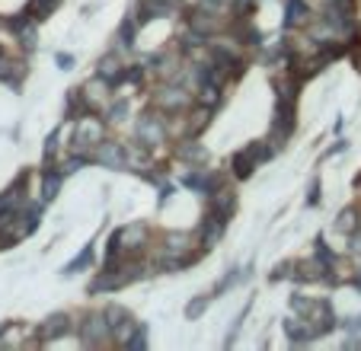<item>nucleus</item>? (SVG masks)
Instances as JSON below:
<instances>
[{"mask_svg":"<svg viewBox=\"0 0 361 351\" xmlns=\"http://www.w3.org/2000/svg\"><path fill=\"white\" fill-rule=\"evenodd\" d=\"M112 329L109 323V316H102V313H93L86 316V326H84V342L86 345H100V339Z\"/></svg>","mask_w":361,"mask_h":351,"instance_id":"obj_1","label":"nucleus"},{"mask_svg":"<svg viewBox=\"0 0 361 351\" xmlns=\"http://www.w3.org/2000/svg\"><path fill=\"white\" fill-rule=\"evenodd\" d=\"M96 160H100V163H106V167H112V169L128 167V157H125V150H121L119 144H100V150H96Z\"/></svg>","mask_w":361,"mask_h":351,"instance_id":"obj_2","label":"nucleus"},{"mask_svg":"<svg viewBox=\"0 0 361 351\" xmlns=\"http://www.w3.org/2000/svg\"><path fill=\"white\" fill-rule=\"evenodd\" d=\"M138 134H141V141H148L150 147H154V144L163 138V125H160L157 119L144 115V119H141V125H138Z\"/></svg>","mask_w":361,"mask_h":351,"instance_id":"obj_3","label":"nucleus"},{"mask_svg":"<svg viewBox=\"0 0 361 351\" xmlns=\"http://www.w3.org/2000/svg\"><path fill=\"white\" fill-rule=\"evenodd\" d=\"M67 319L65 313H55V316H48L45 323H42V339H58V335H65L67 332Z\"/></svg>","mask_w":361,"mask_h":351,"instance_id":"obj_4","label":"nucleus"},{"mask_svg":"<svg viewBox=\"0 0 361 351\" xmlns=\"http://www.w3.org/2000/svg\"><path fill=\"white\" fill-rule=\"evenodd\" d=\"M192 32H198V36H211V32H218V23H214L211 10H198L192 16Z\"/></svg>","mask_w":361,"mask_h":351,"instance_id":"obj_5","label":"nucleus"},{"mask_svg":"<svg viewBox=\"0 0 361 351\" xmlns=\"http://www.w3.org/2000/svg\"><path fill=\"white\" fill-rule=\"evenodd\" d=\"M256 154H253V147L250 150H243V154H237V157H233V173L240 176V179H246V176L253 173V167H256Z\"/></svg>","mask_w":361,"mask_h":351,"instance_id":"obj_6","label":"nucleus"},{"mask_svg":"<svg viewBox=\"0 0 361 351\" xmlns=\"http://www.w3.org/2000/svg\"><path fill=\"white\" fill-rule=\"evenodd\" d=\"M157 102L163 106V109H179V106H185V93L183 90H173V86H163L157 96Z\"/></svg>","mask_w":361,"mask_h":351,"instance_id":"obj_7","label":"nucleus"},{"mask_svg":"<svg viewBox=\"0 0 361 351\" xmlns=\"http://www.w3.org/2000/svg\"><path fill=\"white\" fill-rule=\"evenodd\" d=\"M189 250V237L185 233H167V240H163V252L167 256H183Z\"/></svg>","mask_w":361,"mask_h":351,"instance_id":"obj_8","label":"nucleus"},{"mask_svg":"<svg viewBox=\"0 0 361 351\" xmlns=\"http://www.w3.org/2000/svg\"><path fill=\"white\" fill-rule=\"evenodd\" d=\"M119 71H121L119 58L106 55V58H102V61H100V77H106V80H115V77H119Z\"/></svg>","mask_w":361,"mask_h":351,"instance_id":"obj_9","label":"nucleus"},{"mask_svg":"<svg viewBox=\"0 0 361 351\" xmlns=\"http://www.w3.org/2000/svg\"><path fill=\"white\" fill-rule=\"evenodd\" d=\"M19 71L23 67L16 61H7V58H0V80H10V84H16L19 80Z\"/></svg>","mask_w":361,"mask_h":351,"instance_id":"obj_10","label":"nucleus"},{"mask_svg":"<svg viewBox=\"0 0 361 351\" xmlns=\"http://www.w3.org/2000/svg\"><path fill=\"white\" fill-rule=\"evenodd\" d=\"M336 227H339L342 233H352L355 227H358V214H355L352 208H345V211L339 214V221H336Z\"/></svg>","mask_w":361,"mask_h":351,"instance_id":"obj_11","label":"nucleus"},{"mask_svg":"<svg viewBox=\"0 0 361 351\" xmlns=\"http://www.w3.org/2000/svg\"><path fill=\"white\" fill-rule=\"evenodd\" d=\"M61 176H65V173H48V176H45V185H42V198H48V202L55 198V195H58V185H61Z\"/></svg>","mask_w":361,"mask_h":351,"instance_id":"obj_12","label":"nucleus"},{"mask_svg":"<svg viewBox=\"0 0 361 351\" xmlns=\"http://www.w3.org/2000/svg\"><path fill=\"white\" fill-rule=\"evenodd\" d=\"M307 19V10L301 7V0H288V23L297 26V23H304Z\"/></svg>","mask_w":361,"mask_h":351,"instance_id":"obj_13","label":"nucleus"},{"mask_svg":"<svg viewBox=\"0 0 361 351\" xmlns=\"http://www.w3.org/2000/svg\"><path fill=\"white\" fill-rule=\"evenodd\" d=\"M179 157L183 160H205V147H198V144H185V147H179Z\"/></svg>","mask_w":361,"mask_h":351,"instance_id":"obj_14","label":"nucleus"},{"mask_svg":"<svg viewBox=\"0 0 361 351\" xmlns=\"http://www.w3.org/2000/svg\"><path fill=\"white\" fill-rule=\"evenodd\" d=\"M352 250H355V252H361V237H355V240H352Z\"/></svg>","mask_w":361,"mask_h":351,"instance_id":"obj_15","label":"nucleus"}]
</instances>
